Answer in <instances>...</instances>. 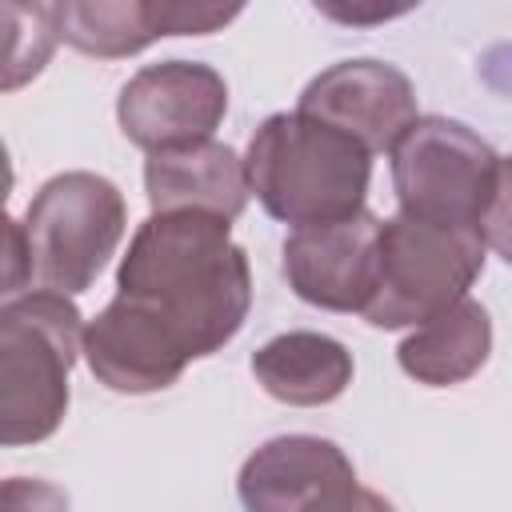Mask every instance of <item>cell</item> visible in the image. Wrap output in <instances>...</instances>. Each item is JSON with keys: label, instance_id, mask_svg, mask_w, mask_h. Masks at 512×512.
<instances>
[{"label": "cell", "instance_id": "cell-2", "mask_svg": "<svg viewBox=\"0 0 512 512\" xmlns=\"http://www.w3.org/2000/svg\"><path fill=\"white\" fill-rule=\"evenodd\" d=\"M388 156L404 216L464 228L496 252L508 248V160L480 132L448 116H416Z\"/></svg>", "mask_w": 512, "mask_h": 512}, {"label": "cell", "instance_id": "cell-6", "mask_svg": "<svg viewBox=\"0 0 512 512\" xmlns=\"http://www.w3.org/2000/svg\"><path fill=\"white\" fill-rule=\"evenodd\" d=\"M128 224L120 188L96 172H60L24 212L28 268L40 292L80 296L96 284Z\"/></svg>", "mask_w": 512, "mask_h": 512}, {"label": "cell", "instance_id": "cell-1", "mask_svg": "<svg viewBox=\"0 0 512 512\" xmlns=\"http://www.w3.org/2000/svg\"><path fill=\"white\" fill-rule=\"evenodd\" d=\"M116 296L152 316L188 360H200L244 328L252 272L228 220L152 212L128 240L116 268Z\"/></svg>", "mask_w": 512, "mask_h": 512}, {"label": "cell", "instance_id": "cell-5", "mask_svg": "<svg viewBox=\"0 0 512 512\" xmlns=\"http://www.w3.org/2000/svg\"><path fill=\"white\" fill-rule=\"evenodd\" d=\"M488 244L464 228L432 224L396 212L380 220L376 236V284L360 312L372 328H416L468 296L484 272Z\"/></svg>", "mask_w": 512, "mask_h": 512}, {"label": "cell", "instance_id": "cell-10", "mask_svg": "<svg viewBox=\"0 0 512 512\" xmlns=\"http://www.w3.org/2000/svg\"><path fill=\"white\" fill-rule=\"evenodd\" d=\"M376 236L380 216L368 208L312 228H292L284 240L288 288L324 312H364L376 284Z\"/></svg>", "mask_w": 512, "mask_h": 512}, {"label": "cell", "instance_id": "cell-15", "mask_svg": "<svg viewBox=\"0 0 512 512\" xmlns=\"http://www.w3.org/2000/svg\"><path fill=\"white\" fill-rule=\"evenodd\" d=\"M492 352V320L480 300H456L440 316L416 324L396 348L400 368L428 388H448L484 368Z\"/></svg>", "mask_w": 512, "mask_h": 512}, {"label": "cell", "instance_id": "cell-20", "mask_svg": "<svg viewBox=\"0 0 512 512\" xmlns=\"http://www.w3.org/2000/svg\"><path fill=\"white\" fill-rule=\"evenodd\" d=\"M348 512H396L380 492H368V488H360V496H356V504L348 508Z\"/></svg>", "mask_w": 512, "mask_h": 512}, {"label": "cell", "instance_id": "cell-12", "mask_svg": "<svg viewBox=\"0 0 512 512\" xmlns=\"http://www.w3.org/2000/svg\"><path fill=\"white\" fill-rule=\"evenodd\" d=\"M80 352L92 368V376L124 396H144V392H160L168 384L180 380V372L188 368L184 348L152 320L144 316L136 304L112 296L96 320H88Z\"/></svg>", "mask_w": 512, "mask_h": 512}, {"label": "cell", "instance_id": "cell-9", "mask_svg": "<svg viewBox=\"0 0 512 512\" xmlns=\"http://www.w3.org/2000/svg\"><path fill=\"white\" fill-rule=\"evenodd\" d=\"M296 112L352 136L368 156L388 152L420 116L412 80L384 60H340L324 68L304 84Z\"/></svg>", "mask_w": 512, "mask_h": 512}, {"label": "cell", "instance_id": "cell-21", "mask_svg": "<svg viewBox=\"0 0 512 512\" xmlns=\"http://www.w3.org/2000/svg\"><path fill=\"white\" fill-rule=\"evenodd\" d=\"M8 192H12V160H8V148H4V140H0V212H4Z\"/></svg>", "mask_w": 512, "mask_h": 512}, {"label": "cell", "instance_id": "cell-3", "mask_svg": "<svg viewBox=\"0 0 512 512\" xmlns=\"http://www.w3.org/2000/svg\"><path fill=\"white\" fill-rule=\"evenodd\" d=\"M244 180L268 216L312 228L364 212L372 156L312 116L272 112L248 140Z\"/></svg>", "mask_w": 512, "mask_h": 512}, {"label": "cell", "instance_id": "cell-13", "mask_svg": "<svg viewBox=\"0 0 512 512\" xmlns=\"http://www.w3.org/2000/svg\"><path fill=\"white\" fill-rule=\"evenodd\" d=\"M144 192L152 212H204L232 224L248 204L244 160L220 140L148 152Z\"/></svg>", "mask_w": 512, "mask_h": 512}, {"label": "cell", "instance_id": "cell-14", "mask_svg": "<svg viewBox=\"0 0 512 512\" xmlns=\"http://www.w3.org/2000/svg\"><path fill=\"white\" fill-rule=\"evenodd\" d=\"M256 384L292 408H320L352 384V352L324 332H284L252 352Z\"/></svg>", "mask_w": 512, "mask_h": 512}, {"label": "cell", "instance_id": "cell-11", "mask_svg": "<svg viewBox=\"0 0 512 512\" xmlns=\"http://www.w3.org/2000/svg\"><path fill=\"white\" fill-rule=\"evenodd\" d=\"M56 32L84 56L120 60L136 56L160 36H208L240 16L220 4H176V0H108V4H52Z\"/></svg>", "mask_w": 512, "mask_h": 512}, {"label": "cell", "instance_id": "cell-7", "mask_svg": "<svg viewBox=\"0 0 512 512\" xmlns=\"http://www.w3.org/2000/svg\"><path fill=\"white\" fill-rule=\"evenodd\" d=\"M228 112V84L196 60H164L140 68L116 100V120L144 152L188 148L212 140Z\"/></svg>", "mask_w": 512, "mask_h": 512}, {"label": "cell", "instance_id": "cell-18", "mask_svg": "<svg viewBox=\"0 0 512 512\" xmlns=\"http://www.w3.org/2000/svg\"><path fill=\"white\" fill-rule=\"evenodd\" d=\"M24 284H32L24 224H16L8 212H0V300L20 292Z\"/></svg>", "mask_w": 512, "mask_h": 512}, {"label": "cell", "instance_id": "cell-4", "mask_svg": "<svg viewBox=\"0 0 512 512\" xmlns=\"http://www.w3.org/2000/svg\"><path fill=\"white\" fill-rule=\"evenodd\" d=\"M80 340V308L68 296L28 292L0 304V448L40 444L64 424Z\"/></svg>", "mask_w": 512, "mask_h": 512}, {"label": "cell", "instance_id": "cell-19", "mask_svg": "<svg viewBox=\"0 0 512 512\" xmlns=\"http://www.w3.org/2000/svg\"><path fill=\"white\" fill-rule=\"evenodd\" d=\"M324 16H336V20H352V24H360V20H388V16H400V12H408V4H400V8H368V12H356V8H336V4H316Z\"/></svg>", "mask_w": 512, "mask_h": 512}, {"label": "cell", "instance_id": "cell-17", "mask_svg": "<svg viewBox=\"0 0 512 512\" xmlns=\"http://www.w3.org/2000/svg\"><path fill=\"white\" fill-rule=\"evenodd\" d=\"M0 512H68V496L48 480L8 476L0 480Z\"/></svg>", "mask_w": 512, "mask_h": 512}, {"label": "cell", "instance_id": "cell-16", "mask_svg": "<svg viewBox=\"0 0 512 512\" xmlns=\"http://www.w3.org/2000/svg\"><path fill=\"white\" fill-rule=\"evenodd\" d=\"M52 4H4L0 0V92L32 84L56 52Z\"/></svg>", "mask_w": 512, "mask_h": 512}, {"label": "cell", "instance_id": "cell-8", "mask_svg": "<svg viewBox=\"0 0 512 512\" xmlns=\"http://www.w3.org/2000/svg\"><path fill=\"white\" fill-rule=\"evenodd\" d=\"M236 492L244 512H348L360 484L340 444L288 432L264 440L244 460Z\"/></svg>", "mask_w": 512, "mask_h": 512}]
</instances>
